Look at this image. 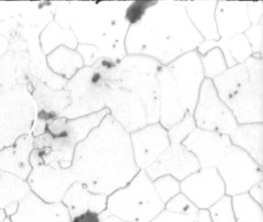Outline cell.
<instances>
[{
    "instance_id": "obj_41",
    "label": "cell",
    "mask_w": 263,
    "mask_h": 222,
    "mask_svg": "<svg viewBox=\"0 0 263 222\" xmlns=\"http://www.w3.org/2000/svg\"><path fill=\"white\" fill-rule=\"evenodd\" d=\"M157 0H138V1H129L125 12L124 18L128 23L129 26L137 24L142 20L146 10L152 5L156 4Z\"/></svg>"
},
{
    "instance_id": "obj_28",
    "label": "cell",
    "mask_w": 263,
    "mask_h": 222,
    "mask_svg": "<svg viewBox=\"0 0 263 222\" xmlns=\"http://www.w3.org/2000/svg\"><path fill=\"white\" fill-rule=\"evenodd\" d=\"M49 70L66 80L71 79L84 65L81 55L76 49L60 46L46 55Z\"/></svg>"
},
{
    "instance_id": "obj_16",
    "label": "cell",
    "mask_w": 263,
    "mask_h": 222,
    "mask_svg": "<svg viewBox=\"0 0 263 222\" xmlns=\"http://www.w3.org/2000/svg\"><path fill=\"white\" fill-rule=\"evenodd\" d=\"M182 145L197 159L200 169L216 168L231 145L227 135L195 127L183 140Z\"/></svg>"
},
{
    "instance_id": "obj_38",
    "label": "cell",
    "mask_w": 263,
    "mask_h": 222,
    "mask_svg": "<svg viewBox=\"0 0 263 222\" xmlns=\"http://www.w3.org/2000/svg\"><path fill=\"white\" fill-rule=\"evenodd\" d=\"M248 77L249 83L259 95L263 96V63L262 59H257L254 57L248 58L243 63Z\"/></svg>"
},
{
    "instance_id": "obj_14",
    "label": "cell",
    "mask_w": 263,
    "mask_h": 222,
    "mask_svg": "<svg viewBox=\"0 0 263 222\" xmlns=\"http://www.w3.org/2000/svg\"><path fill=\"white\" fill-rule=\"evenodd\" d=\"M26 182L30 191L45 202H61L68 188L76 182L70 169H55L49 165L33 166Z\"/></svg>"
},
{
    "instance_id": "obj_3",
    "label": "cell",
    "mask_w": 263,
    "mask_h": 222,
    "mask_svg": "<svg viewBox=\"0 0 263 222\" xmlns=\"http://www.w3.org/2000/svg\"><path fill=\"white\" fill-rule=\"evenodd\" d=\"M129 1H57L53 21L70 29L78 44L97 47L104 58L116 63L125 55L129 28L124 12Z\"/></svg>"
},
{
    "instance_id": "obj_20",
    "label": "cell",
    "mask_w": 263,
    "mask_h": 222,
    "mask_svg": "<svg viewBox=\"0 0 263 222\" xmlns=\"http://www.w3.org/2000/svg\"><path fill=\"white\" fill-rule=\"evenodd\" d=\"M247 1H217L215 22L220 38H232L251 26L247 12Z\"/></svg>"
},
{
    "instance_id": "obj_6",
    "label": "cell",
    "mask_w": 263,
    "mask_h": 222,
    "mask_svg": "<svg viewBox=\"0 0 263 222\" xmlns=\"http://www.w3.org/2000/svg\"><path fill=\"white\" fill-rule=\"evenodd\" d=\"M161 65L144 55L126 54L117 63L113 88L137 95L146 107L148 124L159 121V85L157 71Z\"/></svg>"
},
{
    "instance_id": "obj_13",
    "label": "cell",
    "mask_w": 263,
    "mask_h": 222,
    "mask_svg": "<svg viewBox=\"0 0 263 222\" xmlns=\"http://www.w3.org/2000/svg\"><path fill=\"white\" fill-rule=\"evenodd\" d=\"M105 108L110 116L130 134L148 124L146 107L142 100L132 91L111 88L106 98Z\"/></svg>"
},
{
    "instance_id": "obj_5",
    "label": "cell",
    "mask_w": 263,
    "mask_h": 222,
    "mask_svg": "<svg viewBox=\"0 0 263 222\" xmlns=\"http://www.w3.org/2000/svg\"><path fill=\"white\" fill-rule=\"evenodd\" d=\"M163 210L164 203L143 170L124 187L107 196L106 211L122 222H150Z\"/></svg>"
},
{
    "instance_id": "obj_8",
    "label": "cell",
    "mask_w": 263,
    "mask_h": 222,
    "mask_svg": "<svg viewBox=\"0 0 263 222\" xmlns=\"http://www.w3.org/2000/svg\"><path fill=\"white\" fill-rule=\"evenodd\" d=\"M35 116V102L26 85L0 92V150L31 134Z\"/></svg>"
},
{
    "instance_id": "obj_45",
    "label": "cell",
    "mask_w": 263,
    "mask_h": 222,
    "mask_svg": "<svg viewBox=\"0 0 263 222\" xmlns=\"http://www.w3.org/2000/svg\"><path fill=\"white\" fill-rule=\"evenodd\" d=\"M247 12L251 25H257L263 20V1H249L247 4Z\"/></svg>"
},
{
    "instance_id": "obj_31",
    "label": "cell",
    "mask_w": 263,
    "mask_h": 222,
    "mask_svg": "<svg viewBox=\"0 0 263 222\" xmlns=\"http://www.w3.org/2000/svg\"><path fill=\"white\" fill-rule=\"evenodd\" d=\"M75 146L69 138H52L50 151L42 158L43 165H49L55 169H69L72 164Z\"/></svg>"
},
{
    "instance_id": "obj_9",
    "label": "cell",
    "mask_w": 263,
    "mask_h": 222,
    "mask_svg": "<svg viewBox=\"0 0 263 222\" xmlns=\"http://www.w3.org/2000/svg\"><path fill=\"white\" fill-rule=\"evenodd\" d=\"M225 186V195L247 193L257 183L263 181V166L247 152L230 145L216 166Z\"/></svg>"
},
{
    "instance_id": "obj_33",
    "label": "cell",
    "mask_w": 263,
    "mask_h": 222,
    "mask_svg": "<svg viewBox=\"0 0 263 222\" xmlns=\"http://www.w3.org/2000/svg\"><path fill=\"white\" fill-rule=\"evenodd\" d=\"M231 205L235 222H263V207L248 192L231 196Z\"/></svg>"
},
{
    "instance_id": "obj_19",
    "label": "cell",
    "mask_w": 263,
    "mask_h": 222,
    "mask_svg": "<svg viewBox=\"0 0 263 222\" xmlns=\"http://www.w3.org/2000/svg\"><path fill=\"white\" fill-rule=\"evenodd\" d=\"M159 85V123L168 130L180 122L187 113L180 101L173 75L167 66H160L157 71Z\"/></svg>"
},
{
    "instance_id": "obj_36",
    "label": "cell",
    "mask_w": 263,
    "mask_h": 222,
    "mask_svg": "<svg viewBox=\"0 0 263 222\" xmlns=\"http://www.w3.org/2000/svg\"><path fill=\"white\" fill-rule=\"evenodd\" d=\"M152 182L155 191L164 205L175 195L180 193V181L170 175L161 176Z\"/></svg>"
},
{
    "instance_id": "obj_1",
    "label": "cell",
    "mask_w": 263,
    "mask_h": 222,
    "mask_svg": "<svg viewBox=\"0 0 263 222\" xmlns=\"http://www.w3.org/2000/svg\"><path fill=\"white\" fill-rule=\"evenodd\" d=\"M76 182L88 191L110 195L138 173L129 134L108 114L88 136L76 144L69 168Z\"/></svg>"
},
{
    "instance_id": "obj_25",
    "label": "cell",
    "mask_w": 263,
    "mask_h": 222,
    "mask_svg": "<svg viewBox=\"0 0 263 222\" xmlns=\"http://www.w3.org/2000/svg\"><path fill=\"white\" fill-rule=\"evenodd\" d=\"M189 21L194 29L205 41H217L220 36L215 22V9L217 1H184Z\"/></svg>"
},
{
    "instance_id": "obj_51",
    "label": "cell",
    "mask_w": 263,
    "mask_h": 222,
    "mask_svg": "<svg viewBox=\"0 0 263 222\" xmlns=\"http://www.w3.org/2000/svg\"><path fill=\"white\" fill-rule=\"evenodd\" d=\"M17 206H18V201L17 202H12V203H9L8 206H6L3 210L5 212V215L9 218L10 216H12L16 210H17Z\"/></svg>"
},
{
    "instance_id": "obj_22",
    "label": "cell",
    "mask_w": 263,
    "mask_h": 222,
    "mask_svg": "<svg viewBox=\"0 0 263 222\" xmlns=\"http://www.w3.org/2000/svg\"><path fill=\"white\" fill-rule=\"evenodd\" d=\"M33 141L32 134H27L17 138L11 146L0 150V170L26 181L32 171L30 155Z\"/></svg>"
},
{
    "instance_id": "obj_43",
    "label": "cell",
    "mask_w": 263,
    "mask_h": 222,
    "mask_svg": "<svg viewBox=\"0 0 263 222\" xmlns=\"http://www.w3.org/2000/svg\"><path fill=\"white\" fill-rule=\"evenodd\" d=\"M31 2H0V23L23 13Z\"/></svg>"
},
{
    "instance_id": "obj_12",
    "label": "cell",
    "mask_w": 263,
    "mask_h": 222,
    "mask_svg": "<svg viewBox=\"0 0 263 222\" xmlns=\"http://www.w3.org/2000/svg\"><path fill=\"white\" fill-rule=\"evenodd\" d=\"M180 192L198 210H208L225 195V186L217 169L206 168L182 180Z\"/></svg>"
},
{
    "instance_id": "obj_7",
    "label": "cell",
    "mask_w": 263,
    "mask_h": 222,
    "mask_svg": "<svg viewBox=\"0 0 263 222\" xmlns=\"http://www.w3.org/2000/svg\"><path fill=\"white\" fill-rule=\"evenodd\" d=\"M195 127L192 114L187 112L180 122L167 130L170 146L153 164L145 170L152 181L170 175L181 182L200 169L196 157L182 145L183 140Z\"/></svg>"
},
{
    "instance_id": "obj_24",
    "label": "cell",
    "mask_w": 263,
    "mask_h": 222,
    "mask_svg": "<svg viewBox=\"0 0 263 222\" xmlns=\"http://www.w3.org/2000/svg\"><path fill=\"white\" fill-rule=\"evenodd\" d=\"M29 52L8 50L0 57V92L16 85H26L29 77Z\"/></svg>"
},
{
    "instance_id": "obj_23",
    "label": "cell",
    "mask_w": 263,
    "mask_h": 222,
    "mask_svg": "<svg viewBox=\"0 0 263 222\" xmlns=\"http://www.w3.org/2000/svg\"><path fill=\"white\" fill-rule=\"evenodd\" d=\"M106 202L107 195L92 193L80 182H74L62 199L71 219L87 211L101 214L106 210Z\"/></svg>"
},
{
    "instance_id": "obj_52",
    "label": "cell",
    "mask_w": 263,
    "mask_h": 222,
    "mask_svg": "<svg viewBox=\"0 0 263 222\" xmlns=\"http://www.w3.org/2000/svg\"><path fill=\"white\" fill-rule=\"evenodd\" d=\"M6 218H7V216L5 215L4 210H3V209H0V222H3Z\"/></svg>"
},
{
    "instance_id": "obj_40",
    "label": "cell",
    "mask_w": 263,
    "mask_h": 222,
    "mask_svg": "<svg viewBox=\"0 0 263 222\" xmlns=\"http://www.w3.org/2000/svg\"><path fill=\"white\" fill-rule=\"evenodd\" d=\"M164 210L181 215H196L198 213V209L181 192L164 205Z\"/></svg>"
},
{
    "instance_id": "obj_32",
    "label": "cell",
    "mask_w": 263,
    "mask_h": 222,
    "mask_svg": "<svg viewBox=\"0 0 263 222\" xmlns=\"http://www.w3.org/2000/svg\"><path fill=\"white\" fill-rule=\"evenodd\" d=\"M29 191L30 187L26 181L0 170V209L17 202Z\"/></svg>"
},
{
    "instance_id": "obj_27",
    "label": "cell",
    "mask_w": 263,
    "mask_h": 222,
    "mask_svg": "<svg viewBox=\"0 0 263 222\" xmlns=\"http://www.w3.org/2000/svg\"><path fill=\"white\" fill-rule=\"evenodd\" d=\"M228 137L231 145L247 152L258 164L263 166V123L237 124Z\"/></svg>"
},
{
    "instance_id": "obj_26",
    "label": "cell",
    "mask_w": 263,
    "mask_h": 222,
    "mask_svg": "<svg viewBox=\"0 0 263 222\" xmlns=\"http://www.w3.org/2000/svg\"><path fill=\"white\" fill-rule=\"evenodd\" d=\"M213 48H219L221 50L227 68L243 64L245 61L252 55L251 46L243 34L227 39L220 38L217 41L203 40L196 48V51L199 55H203Z\"/></svg>"
},
{
    "instance_id": "obj_46",
    "label": "cell",
    "mask_w": 263,
    "mask_h": 222,
    "mask_svg": "<svg viewBox=\"0 0 263 222\" xmlns=\"http://www.w3.org/2000/svg\"><path fill=\"white\" fill-rule=\"evenodd\" d=\"M249 195L261 207H263V181L257 183L249 190Z\"/></svg>"
},
{
    "instance_id": "obj_34",
    "label": "cell",
    "mask_w": 263,
    "mask_h": 222,
    "mask_svg": "<svg viewBox=\"0 0 263 222\" xmlns=\"http://www.w3.org/2000/svg\"><path fill=\"white\" fill-rule=\"evenodd\" d=\"M109 114L108 109H103L99 112L69 119V128H70V136L69 139L76 145L79 142L83 141L88 134L95 130Z\"/></svg>"
},
{
    "instance_id": "obj_37",
    "label": "cell",
    "mask_w": 263,
    "mask_h": 222,
    "mask_svg": "<svg viewBox=\"0 0 263 222\" xmlns=\"http://www.w3.org/2000/svg\"><path fill=\"white\" fill-rule=\"evenodd\" d=\"M212 222H235L231 196L224 195L208 209Z\"/></svg>"
},
{
    "instance_id": "obj_49",
    "label": "cell",
    "mask_w": 263,
    "mask_h": 222,
    "mask_svg": "<svg viewBox=\"0 0 263 222\" xmlns=\"http://www.w3.org/2000/svg\"><path fill=\"white\" fill-rule=\"evenodd\" d=\"M100 222H122L119 218L110 215L106 210L100 214Z\"/></svg>"
},
{
    "instance_id": "obj_39",
    "label": "cell",
    "mask_w": 263,
    "mask_h": 222,
    "mask_svg": "<svg viewBox=\"0 0 263 222\" xmlns=\"http://www.w3.org/2000/svg\"><path fill=\"white\" fill-rule=\"evenodd\" d=\"M246 36L251 49L252 57L257 59H262L263 52V20H261L257 25H251L243 33Z\"/></svg>"
},
{
    "instance_id": "obj_4",
    "label": "cell",
    "mask_w": 263,
    "mask_h": 222,
    "mask_svg": "<svg viewBox=\"0 0 263 222\" xmlns=\"http://www.w3.org/2000/svg\"><path fill=\"white\" fill-rule=\"evenodd\" d=\"M117 63L103 58L91 66H83L64 88L69 91L70 104L60 116L73 119L105 109L106 98L115 78Z\"/></svg>"
},
{
    "instance_id": "obj_18",
    "label": "cell",
    "mask_w": 263,
    "mask_h": 222,
    "mask_svg": "<svg viewBox=\"0 0 263 222\" xmlns=\"http://www.w3.org/2000/svg\"><path fill=\"white\" fill-rule=\"evenodd\" d=\"M26 86L35 102L36 120L46 123L48 120L60 116L70 104L68 90L65 88L51 89L30 74Z\"/></svg>"
},
{
    "instance_id": "obj_44",
    "label": "cell",
    "mask_w": 263,
    "mask_h": 222,
    "mask_svg": "<svg viewBox=\"0 0 263 222\" xmlns=\"http://www.w3.org/2000/svg\"><path fill=\"white\" fill-rule=\"evenodd\" d=\"M150 222H197V214L181 215L163 210Z\"/></svg>"
},
{
    "instance_id": "obj_42",
    "label": "cell",
    "mask_w": 263,
    "mask_h": 222,
    "mask_svg": "<svg viewBox=\"0 0 263 222\" xmlns=\"http://www.w3.org/2000/svg\"><path fill=\"white\" fill-rule=\"evenodd\" d=\"M45 134H48L53 139L69 138L70 128H69V119L63 116H57L46 122Z\"/></svg>"
},
{
    "instance_id": "obj_2",
    "label": "cell",
    "mask_w": 263,
    "mask_h": 222,
    "mask_svg": "<svg viewBox=\"0 0 263 222\" xmlns=\"http://www.w3.org/2000/svg\"><path fill=\"white\" fill-rule=\"evenodd\" d=\"M202 41L187 16L184 1H157L141 21L129 26L124 46L126 54L149 57L167 66L196 50Z\"/></svg>"
},
{
    "instance_id": "obj_47",
    "label": "cell",
    "mask_w": 263,
    "mask_h": 222,
    "mask_svg": "<svg viewBox=\"0 0 263 222\" xmlns=\"http://www.w3.org/2000/svg\"><path fill=\"white\" fill-rule=\"evenodd\" d=\"M70 222H100V214L87 211L71 219Z\"/></svg>"
},
{
    "instance_id": "obj_11",
    "label": "cell",
    "mask_w": 263,
    "mask_h": 222,
    "mask_svg": "<svg viewBox=\"0 0 263 222\" xmlns=\"http://www.w3.org/2000/svg\"><path fill=\"white\" fill-rule=\"evenodd\" d=\"M167 67L173 75L183 109L193 114L199 89L204 80L199 53L196 50L189 51L176 59Z\"/></svg>"
},
{
    "instance_id": "obj_21",
    "label": "cell",
    "mask_w": 263,
    "mask_h": 222,
    "mask_svg": "<svg viewBox=\"0 0 263 222\" xmlns=\"http://www.w3.org/2000/svg\"><path fill=\"white\" fill-rule=\"evenodd\" d=\"M225 104L237 124L263 123V96L255 91L249 81Z\"/></svg>"
},
{
    "instance_id": "obj_53",
    "label": "cell",
    "mask_w": 263,
    "mask_h": 222,
    "mask_svg": "<svg viewBox=\"0 0 263 222\" xmlns=\"http://www.w3.org/2000/svg\"><path fill=\"white\" fill-rule=\"evenodd\" d=\"M3 222H11V221H10V219L7 217V218H6V219H5Z\"/></svg>"
},
{
    "instance_id": "obj_15",
    "label": "cell",
    "mask_w": 263,
    "mask_h": 222,
    "mask_svg": "<svg viewBox=\"0 0 263 222\" xmlns=\"http://www.w3.org/2000/svg\"><path fill=\"white\" fill-rule=\"evenodd\" d=\"M129 140L135 163L143 171L153 164L170 146L167 130L159 122L130 133Z\"/></svg>"
},
{
    "instance_id": "obj_50",
    "label": "cell",
    "mask_w": 263,
    "mask_h": 222,
    "mask_svg": "<svg viewBox=\"0 0 263 222\" xmlns=\"http://www.w3.org/2000/svg\"><path fill=\"white\" fill-rule=\"evenodd\" d=\"M197 222H212L208 210H198Z\"/></svg>"
},
{
    "instance_id": "obj_35",
    "label": "cell",
    "mask_w": 263,
    "mask_h": 222,
    "mask_svg": "<svg viewBox=\"0 0 263 222\" xmlns=\"http://www.w3.org/2000/svg\"><path fill=\"white\" fill-rule=\"evenodd\" d=\"M200 62L204 78L213 80L227 70L223 54L219 48H213L205 54L200 55Z\"/></svg>"
},
{
    "instance_id": "obj_10",
    "label": "cell",
    "mask_w": 263,
    "mask_h": 222,
    "mask_svg": "<svg viewBox=\"0 0 263 222\" xmlns=\"http://www.w3.org/2000/svg\"><path fill=\"white\" fill-rule=\"evenodd\" d=\"M192 116L197 128L221 135L229 136L237 126L233 114L219 99L213 81L206 78L201 83Z\"/></svg>"
},
{
    "instance_id": "obj_29",
    "label": "cell",
    "mask_w": 263,
    "mask_h": 222,
    "mask_svg": "<svg viewBox=\"0 0 263 222\" xmlns=\"http://www.w3.org/2000/svg\"><path fill=\"white\" fill-rule=\"evenodd\" d=\"M212 81L219 99L223 103H226L229 98L236 94L249 81V77L245 65L238 64L234 67L227 68L226 71Z\"/></svg>"
},
{
    "instance_id": "obj_48",
    "label": "cell",
    "mask_w": 263,
    "mask_h": 222,
    "mask_svg": "<svg viewBox=\"0 0 263 222\" xmlns=\"http://www.w3.org/2000/svg\"><path fill=\"white\" fill-rule=\"evenodd\" d=\"M9 50V42L4 35V33L0 30V57Z\"/></svg>"
},
{
    "instance_id": "obj_17",
    "label": "cell",
    "mask_w": 263,
    "mask_h": 222,
    "mask_svg": "<svg viewBox=\"0 0 263 222\" xmlns=\"http://www.w3.org/2000/svg\"><path fill=\"white\" fill-rule=\"evenodd\" d=\"M11 222H70L68 210L61 202L48 203L29 191L18 200L16 212L9 217Z\"/></svg>"
},
{
    "instance_id": "obj_30",
    "label": "cell",
    "mask_w": 263,
    "mask_h": 222,
    "mask_svg": "<svg viewBox=\"0 0 263 222\" xmlns=\"http://www.w3.org/2000/svg\"><path fill=\"white\" fill-rule=\"evenodd\" d=\"M39 43L45 55L49 54L60 46L76 49L78 45L74 33L70 29H63L53 20L41 31L39 35Z\"/></svg>"
}]
</instances>
